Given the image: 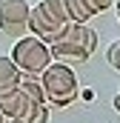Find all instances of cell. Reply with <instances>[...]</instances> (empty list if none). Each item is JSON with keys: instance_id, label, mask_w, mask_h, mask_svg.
<instances>
[{"instance_id": "obj_2", "label": "cell", "mask_w": 120, "mask_h": 123, "mask_svg": "<svg viewBox=\"0 0 120 123\" xmlns=\"http://www.w3.org/2000/svg\"><path fill=\"white\" fill-rule=\"evenodd\" d=\"M12 63L20 69V74H40L49 63H52V52L40 37H17V43L12 46Z\"/></svg>"}, {"instance_id": "obj_6", "label": "cell", "mask_w": 120, "mask_h": 123, "mask_svg": "<svg viewBox=\"0 0 120 123\" xmlns=\"http://www.w3.org/2000/svg\"><path fill=\"white\" fill-rule=\"evenodd\" d=\"M63 37H66V40H74V43H80V46H83L89 55H94V49H97V31L89 29L86 23H66Z\"/></svg>"}, {"instance_id": "obj_8", "label": "cell", "mask_w": 120, "mask_h": 123, "mask_svg": "<svg viewBox=\"0 0 120 123\" xmlns=\"http://www.w3.org/2000/svg\"><path fill=\"white\" fill-rule=\"evenodd\" d=\"M17 89L26 94L31 103H46V92H43V86H40V74H20Z\"/></svg>"}, {"instance_id": "obj_4", "label": "cell", "mask_w": 120, "mask_h": 123, "mask_svg": "<svg viewBox=\"0 0 120 123\" xmlns=\"http://www.w3.org/2000/svg\"><path fill=\"white\" fill-rule=\"evenodd\" d=\"M49 52H52V60H57V63H86V60L91 57L80 43L66 40V37H60L57 43H52Z\"/></svg>"}, {"instance_id": "obj_18", "label": "cell", "mask_w": 120, "mask_h": 123, "mask_svg": "<svg viewBox=\"0 0 120 123\" xmlns=\"http://www.w3.org/2000/svg\"><path fill=\"white\" fill-rule=\"evenodd\" d=\"M117 94H120V92H117Z\"/></svg>"}, {"instance_id": "obj_9", "label": "cell", "mask_w": 120, "mask_h": 123, "mask_svg": "<svg viewBox=\"0 0 120 123\" xmlns=\"http://www.w3.org/2000/svg\"><path fill=\"white\" fill-rule=\"evenodd\" d=\"M43 12L49 14V20L54 26H66L69 23V9H66V0H40Z\"/></svg>"}, {"instance_id": "obj_14", "label": "cell", "mask_w": 120, "mask_h": 123, "mask_svg": "<svg viewBox=\"0 0 120 123\" xmlns=\"http://www.w3.org/2000/svg\"><path fill=\"white\" fill-rule=\"evenodd\" d=\"M112 106H114V109H117V112H120V94H117V97H114V103H112Z\"/></svg>"}, {"instance_id": "obj_3", "label": "cell", "mask_w": 120, "mask_h": 123, "mask_svg": "<svg viewBox=\"0 0 120 123\" xmlns=\"http://www.w3.org/2000/svg\"><path fill=\"white\" fill-rule=\"evenodd\" d=\"M29 0H0V31L6 37H23L29 20Z\"/></svg>"}, {"instance_id": "obj_16", "label": "cell", "mask_w": 120, "mask_h": 123, "mask_svg": "<svg viewBox=\"0 0 120 123\" xmlns=\"http://www.w3.org/2000/svg\"><path fill=\"white\" fill-rule=\"evenodd\" d=\"M9 123H20V120H9Z\"/></svg>"}, {"instance_id": "obj_17", "label": "cell", "mask_w": 120, "mask_h": 123, "mask_svg": "<svg viewBox=\"0 0 120 123\" xmlns=\"http://www.w3.org/2000/svg\"><path fill=\"white\" fill-rule=\"evenodd\" d=\"M114 3H117V6H120V0H114Z\"/></svg>"}, {"instance_id": "obj_11", "label": "cell", "mask_w": 120, "mask_h": 123, "mask_svg": "<svg viewBox=\"0 0 120 123\" xmlns=\"http://www.w3.org/2000/svg\"><path fill=\"white\" fill-rule=\"evenodd\" d=\"M20 123H49V106L46 103H29Z\"/></svg>"}, {"instance_id": "obj_12", "label": "cell", "mask_w": 120, "mask_h": 123, "mask_svg": "<svg viewBox=\"0 0 120 123\" xmlns=\"http://www.w3.org/2000/svg\"><path fill=\"white\" fill-rule=\"evenodd\" d=\"M106 57H109V63H112V69H117V72H120V40H114V43L109 46Z\"/></svg>"}, {"instance_id": "obj_7", "label": "cell", "mask_w": 120, "mask_h": 123, "mask_svg": "<svg viewBox=\"0 0 120 123\" xmlns=\"http://www.w3.org/2000/svg\"><path fill=\"white\" fill-rule=\"evenodd\" d=\"M17 83H20V69L12 63L9 55H0V94L14 92Z\"/></svg>"}, {"instance_id": "obj_1", "label": "cell", "mask_w": 120, "mask_h": 123, "mask_svg": "<svg viewBox=\"0 0 120 123\" xmlns=\"http://www.w3.org/2000/svg\"><path fill=\"white\" fill-rule=\"evenodd\" d=\"M40 86H43V92H46V103H52V106H72L74 100H77V74H74V69L69 66V63H57L52 60L43 72H40Z\"/></svg>"}, {"instance_id": "obj_13", "label": "cell", "mask_w": 120, "mask_h": 123, "mask_svg": "<svg viewBox=\"0 0 120 123\" xmlns=\"http://www.w3.org/2000/svg\"><path fill=\"white\" fill-rule=\"evenodd\" d=\"M86 3L91 6V12H94V14H103L106 9H112V6H114V0H86Z\"/></svg>"}, {"instance_id": "obj_15", "label": "cell", "mask_w": 120, "mask_h": 123, "mask_svg": "<svg viewBox=\"0 0 120 123\" xmlns=\"http://www.w3.org/2000/svg\"><path fill=\"white\" fill-rule=\"evenodd\" d=\"M117 20H120V6H117Z\"/></svg>"}, {"instance_id": "obj_5", "label": "cell", "mask_w": 120, "mask_h": 123, "mask_svg": "<svg viewBox=\"0 0 120 123\" xmlns=\"http://www.w3.org/2000/svg\"><path fill=\"white\" fill-rule=\"evenodd\" d=\"M29 103H31V100L20 92V89L0 94V112H3V117H6V120H20V117H23V112L29 109Z\"/></svg>"}, {"instance_id": "obj_10", "label": "cell", "mask_w": 120, "mask_h": 123, "mask_svg": "<svg viewBox=\"0 0 120 123\" xmlns=\"http://www.w3.org/2000/svg\"><path fill=\"white\" fill-rule=\"evenodd\" d=\"M66 9H69V23H89L94 17V12L86 0H66Z\"/></svg>"}]
</instances>
